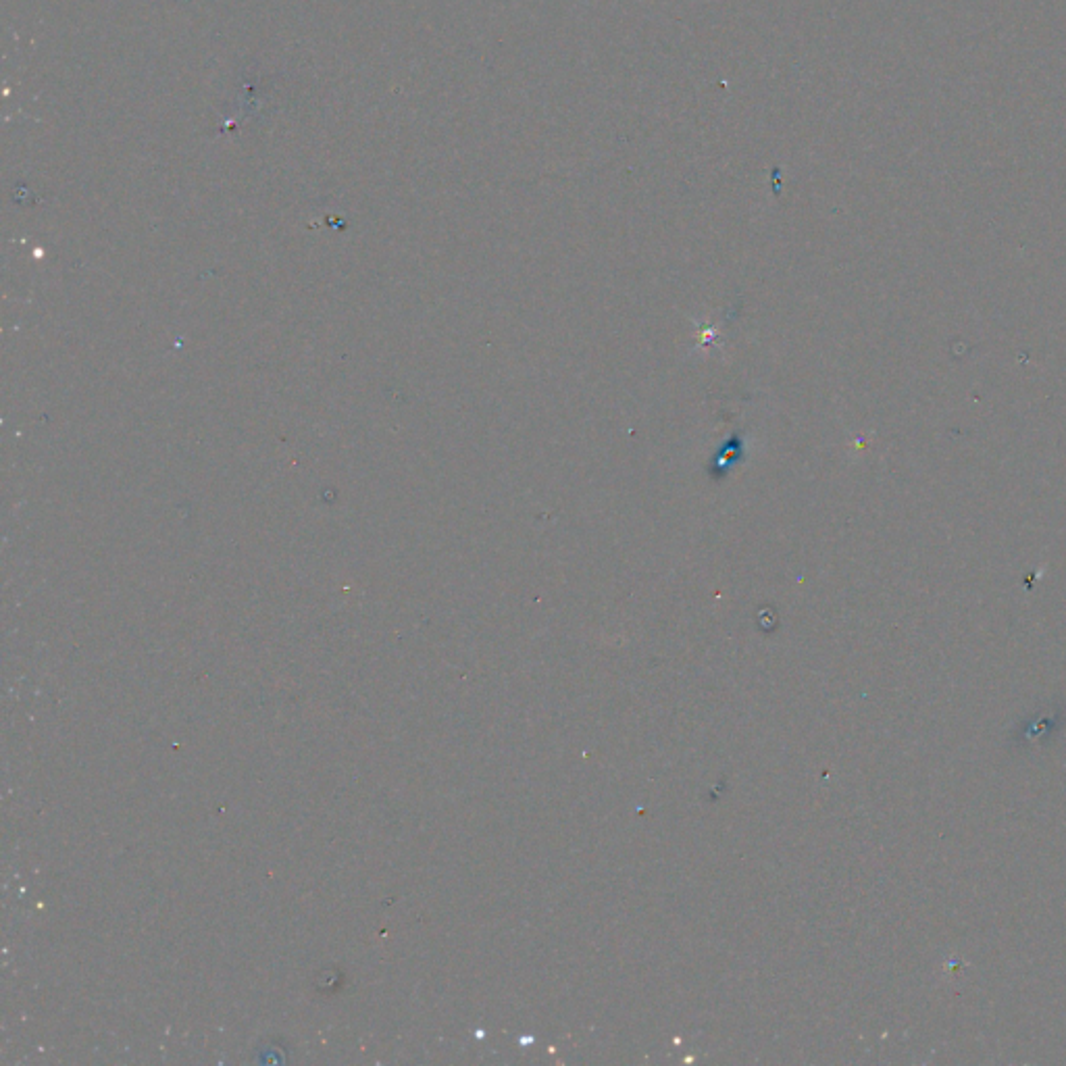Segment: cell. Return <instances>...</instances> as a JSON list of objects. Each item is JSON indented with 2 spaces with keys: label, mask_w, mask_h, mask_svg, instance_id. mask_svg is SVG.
I'll return each instance as SVG.
<instances>
[]
</instances>
